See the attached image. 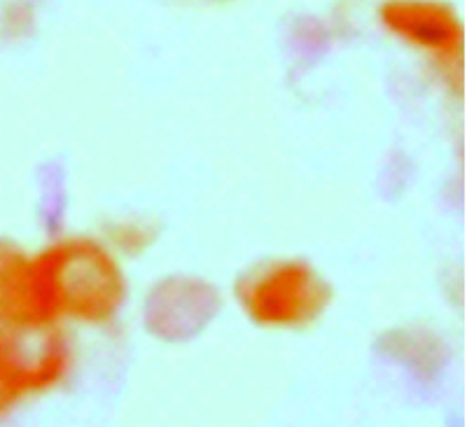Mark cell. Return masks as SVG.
I'll return each instance as SVG.
<instances>
[{
    "label": "cell",
    "mask_w": 467,
    "mask_h": 427,
    "mask_svg": "<svg viewBox=\"0 0 467 427\" xmlns=\"http://www.w3.org/2000/svg\"><path fill=\"white\" fill-rule=\"evenodd\" d=\"M43 376L36 370H26L22 362V355L15 349V343L0 334V411L22 395L26 388L36 385Z\"/></svg>",
    "instance_id": "obj_1"
}]
</instances>
